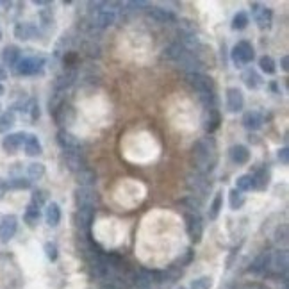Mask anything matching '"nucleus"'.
Masks as SVG:
<instances>
[{
	"label": "nucleus",
	"instance_id": "obj_1",
	"mask_svg": "<svg viewBox=\"0 0 289 289\" xmlns=\"http://www.w3.org/2000/svg\"><path fill=\"white\" fill-rule=\"evenodd\" d=\"M193 159H195V168L202 175L215 172L216 164H218V144L215 138L205 136L196 140L193 144Z\"/></svg>",
	"mask_w": 289,
	"mask_h": 289
},
{
	"label": "nucleus",
	"instance_id": "obj_2",
	"mask_svg": "<svg viewBox=\"0 0 289 289\" xmlns=\"http://www.w3.org/2000/svg\"><path fill=\"white\" fill-rule=\"evenodd\" d=\"M230 59L236 65V68H243V66L250 65L255 59V50L253 45L247 39H241L238 45H234L232 52H230Z\"/></svg>",
	"mask_w": 289,
	"mask_h": 289
},
{
	"label": "nucleus",
	"instance_id": "obj_3",
	"mask_svg": "<svg viewBox=\"0 0 289 289\" xmlns=\"http://www.w3.org/2000/svg\"><path fill=\"white\" fill-rule=\"evenodd\" d=\"M73 200L77 209H82V207H91L95 209L97 205H100L102 198L98 195V191L95 187H77L73 193Z\"/></svg>",
	"mask_w": 289,
	"mask_h": 289
},
{
	"label": "nucleus",
	"instance_id": "obj_4",
	"mask_svg": "<svg viewBox=\"0 0 289 289\" xmlns=\"http://www.w3.org/2000/svg\"><path fill=\"white\" fill-rule=\"evenodd\" d=\"M187 84L195 89L196 93L207 95V93H215V80L209 75H204L202 72H196V73H187L186 75Z\"/></svg>",
	"mask_w": 289,
	"mask_h": 289
},
{
	"label": "nucleus",
	"instance_id": "obj_5",
	"mask_svg": "<svg viewBox=\"0 0 289 289\" xmlns=\"http://www.w3.org/2000/svg\"><path fill=\"white\" fill-rule=\"evenodd\" d=\"M184 219H186L187 236H189L191 243L198 245V243L202 241V238H204V221H202L200 215H198V213H187V215L184 216Z\"/></svg>",
	"mask_w": 289,
	"mask_h": 289
},
{
	"label": "nucleus",
	"instance_id": "obj_6",
	"mask_svg": "<svg viewBox=\"0 0 289 289\" xmlns=\"http://www.w3.org/2000/svg\"><path fill=\"white\" fill-rule=\"evenodd\" d=\"M186 184H187V189L193 193L191 196H202V198H204V196L211 191V187H213L211 186V182L207 181V177L198 172L189 173V175H187Z\"/></svg>",
	"mask_w": 289,
	"mask_h": 289
},
{
	"label": "nucleus",
	"instance_id": "obj_7",
	"mask_svg": "<svg viewBox=\"0 0 289 289\" xmlns=\"http://www.w3.org/2000/svg\"><path fill=\"white\" fill-rule=\"evenodd\" d=\"M45 66V59L43 57H24L18 61V65L14 66V72L18 75H36L43 70Z\"/></svg>",
	"mask_w": 289,
	"mask_h": 289
},
{
	"label": "nucleus",
	"instance_id": "obj_8",
	"mask_svg": "<svg viewBox=\"0 0 289 289\" xmlns=\"http://www.w3.org/2000/svg\"><path fill=\"white\" fill-rule=\"evenodd\" d=\"M61 161H63V164L66 166V170H70L72 173H77V172H80V170L86 168V159H84V155L80 154L79 148L65 150L63 155H61Z\"/></svg>",
	"mask_w": 289,
	"mask_h": 289
},
{
	"label": "nucleus",
	"instance_id": "obj_9",
	"mask_svg": "<svg viewBox=\"0 0 289 289\" xmlns=\"http://www.w3.org/2000/svg\"><path fill=\"white\" fill-rule=\"evenodd\" d=\"M52 114H54V120H56L57 125H65V127L75 123V118H77L75 108L68 102H61L59 106L52 111Z\"/></svg>",
	"mask_w": 289,
	"mask_h": 289
},
{
	"label": "nucleus",
	"instance_id": "obj_10",
	"mask_svg": "<svg viewBox=\"0 0 289 289\" xmlns=\"http://www.w3.org/2000/svg\"><path fill=\"white\" fill-rule=\"evenodd\" d=\"M95 215H97V209H91V207L77 209V213L73 215L75 227H77L80 232L88 234L89 230H91V225H93V221H95Z\"/></svg>",
	"mask_w": 289,
	"mask_h": 289
},
{
	"label": "nucleus",
	"instance_id": "obj_11",
	"mask_svg": "<svg viewBox=\"0 0 289 289\" xmlns=\"http://www.w3.org/2000/svg\"><path fill=\"white\" fill-rule=\"evenodd\" d=\"M250 9H252V16L255 20V24L259 29H270L271 22H273V11L270 7H264L259 2H253L250 4Z\"/></svg>",
	"mask_w": 289,
	"mask_h": 289
},
{
	"label": "nucleus",
	"instance_id": "obj_12",
	"mask_svg": "<svg viewBox=\"0 0 289 289\" xmlns=\"http://www.w3.org/2000/svg\"><path fill=\"white\" fill-rule=\"evenodd\" d=\"M16 229H18V218L14 215H5L0 221V241H11L16 234Z\"/></svg>",
	"mask_w": 289,
	"mask_h": 289
},
{
	"label": "nucleus",
	"instance_id": "obj_13",
	"mask_svg": "<svg viewBox=\"0 0 289 289\" xmlns=\"http://www.w3.org/2000/svg\"><path fill=\"white\" fill-rule=\"evenodd\" d=\"M288 271V252L286 250H277L270 253V266H268V273H286Z\"/></svg>",
	"mask_w": 289,
	"mask_h": 289
},
{
	"label": "nucleus",
	"instance_id": "obj_14",
	"mask_svg": "<svg viewBox=\"0 0 289 289\" xmlns=\"http://www.w3.org/2000/svg\"><path fill=\"white\" fill-rule=\"evenodd\" d=\"M102 7L104 9H97V13H95L93 25L100 29L111 27L116 22V13H114V9H108V4H104Z\"/></svg>",
	"mask_w": 289,
	"mask_h": 289
},
{
	"label": "nucleus",
	"instance_id": "obj_15",
	"mask_svg": "<svg viewBox=\"0 0 289 289\" xmlns=\"http://www.w3.org/2000/svg\"><path fill=\"white\" fill-rule=\"evenodd\" d=\"M245 108V97L243 91L238 88H229L227 89V109L230 112H241Z\"/></svg>",
	"mask_w": 289,
	"mask_h": 289
},
{
	"label": "nucleus",
	"instance_id": "obj_16",
	"mask_svg": "<svg viewBox=\"0 0 289 289\" xmlns=\"http://www.w3.org/2000/svg\"><path fill=\"white\" fill-rule=\"evenodd\" d=\"M25 132H14V134H7L2 141V148L7 152V154H14L20 146H24L25 141Z\"/></svg>",
	"mask_w": 289,
	"mask_h": 289
},
{
	"label": "nucleus",
	"instance_id": "obj_17",
	"mask_svg": "<svg viewBox=\"0 0 289 289\" xmlns=\"http://www.w3.org/2000/svg\"><path fill=\"white\" fill-rule=\"evenodd\" d=\"M57 143L63 150H75V148H80V140L77 136H73L70 131H66V129H61L57 132Z\"/></svg>",
	"mask_w": 289,
	"mask_h": 289
},
{
	"label": "nucleus",
	"instance_id": "obj_18",
	"mask_svg": "<svg viewBox=\"0 0 289 289\" xmlns=\"http://www.w3.org/2000/svg\"><path fill=\"white\" fill-rule=\"evenodd\" d=\"M148 16L157 24H173L177 16L175 13L170 9H164V7H150L148 9Z\"/></svg>",
	"mask_w": 289,
	"mask_h": 289
},
{
	"label": "nucleus",
	"instance_id": "obj_19",
	"mask_svg": "<svg viewBox=\"0 0 289 289\" xmlns=\"http://www.w3.org/2000/svg\"><path fill=\"white\" fill-rule=\"evenodd\" d=\"M39 34L36 25L29 24V22H22V24H16L14 25V36L22 39V41H27V39H33Z\"/></svg>",
	"mask_w": 289,
	"mask_h": 289
},
{
	"label": "nucleus",
	"instance_id": "obj_20",
	"mask_svg": "<svg viewBox=\"0 0 289 289\" xmlns=\"http://www.w3.org/2000/svg\"><path fill=\"white\" fill-rule=\"evenodd\" d=\"M132 286H134V289H152V286H154V271H138L134 279H132Z\"/></svg>",
	"mask_w": 289,
	"mask_h": 289
},
{
	"label": "nucleus",
	"instance_id": "obj_21",
	"mask_svg": "<svg viewBox=\"0 0 289 289\" xmlns=\"http://www.w3.org/2000/svg\"><path fill=\"white\" fill-rule=\"evenodd\" d=\"M253 179V189H259V191H264L270 187V182H271V172L270 168H259L255 172V175H252Z\"/></svg>",
	"mask_w": 289,
	"mask_h": 289
},
{
	"label": "nucleus",
	"instance_id": "obj_22",
	"mask_svg": "<svg viewBox=\"0 0 289 289\" xmlns=\"http://www.w3.org/2000/svg\"><path fill=\"white\" fill-rule=\"evenodd\" d=\"M230 159L234 164H239V166L248 164L250 163V150L245 144H234L230 148Z\"/></svg>",
	"mask_w": 289,
	"mask_h": 289
},
{
	"label": "nucleus",
	"instance_id": "obj_23",
	"mask_svg": "<svg viewBox=\"0 0 289 289\" xmlns=\"http://www.w3.org/2000/svg\"><path fill=\"white\" fill-rule=\"evenodd\" d=\"M262 123H264V118H262V114L259 111H248L243 116V125L248 131H259Z\"/></svg>",
	"mask_w": 289,
	"mask_h": 289
},
{
	"label": "nucleus",
	"instance_id": "obj_24",
	"mask_svg": "<svg viewBox=\"0 0 289 289\" xmlns=\"http://www.w3.org/2000/svg\"><path fill=\"white\" fill-rule=\"evenodd\" d=\"M75 179H77V184L79 187H93L97 184V172L91 168H84L80 172L75 173Z\"/></svg>",
	"mask_w": 289,
	"mask_h": 289
},
{
	"label": "nucleus",
	"instance_id": "obj_25",
	"mask_svg": "<svg viewBox=\"0 0 289 289\" xmlns=\"http://www.w3.org/2000/svg\"><path fill=\"white\" fill-rule=\"evenodd\" d=\"M75 80H77V72H75V68H73V70H65L56 79V82H54V88H56L57 91H65V89H68L72 84H73Z\"/></svg>",
	"mask_w": 289,
	"mask_h": 289
},
{
	"label": "nucleus",
	"instance_id": "obj_26",
	"mask_svg": "<svg viewBox=\"0 0 289 289\" xmlns=\"http://www.w3.org/2000/svg\"><path fill=\"white\" fill-rule=\"evenodd\" d=\"M219 123H221V114H219L218 109H207V118L204 121L205 132L207 134H213L219 129Z\"/></svg>",
	"mask_w": 289,
	"mask_h": 289
},
{
	"label": "nucleus",
	"instance_id": "obj_27",
	"mask_svg": "<svg viewBox=\"0 0 289 289\" xmlns=\"http://www.w3.org/2000/svg\"><path fill=\"white\" fill-rule=\"evenodd\" d=\"M20 56H22V52H20L18 47H14V45H7V47L2 50V63L5 66H16L20 61Z\"/></svg>",
	"mask_w": 289,
	"mask_h": 289
},
{
	"label": "nucleus",
	"instance_id": "obj_28",
	"mask_svg": "<svg viewBox=\"0 0 289 289\" xmlns=\"http://www.w3.org/2000/svg\"><path fill=\"white\" fill-rule=\"evenodd\" d=\"M270 253L271 252H262L261 255H257L255 259H253L252 266H250V271L255 273V275L268 273V266H270Z\"/></svg>",
	"mask_w": 289,
	"mask_h": 289
},
{
	"label": "nucleus",
	"instance_id": "obj_29",
	"mask_svg": "<svg viewBox=\"0 0 289 289\" xmlns=\"http://www.w3.org/2000/svg\"><path fill=\"white\" fill-rule=\"evenodd\" d=\"M24 148H25V154L29 157H36V155L41 154V143L37 140V136L34 134H27L25 136V141H24Z\"/></svg>",
	"mask_w": 289,
	"mask_h": 289
},
{
	"label": "nucleus",
	"instance_id": "obj_30",
	"mask_svg": "<svg viewBox=\"0 0 289 289\" xmlns=\"http://www.w3.org/2000/svg\"><path fill=\"white\" fill-rule=\"evenodd\" d=\"M39 219H41V211H39V207H36L34 204H29L27 207H25L24 221L31 227V229H34V227L39 223Z\"/></svg>",
	"mask_w": 289,
	"mask_h": 289
},
{
	"label": "nucleus",
	"instance_id": "obj_31",
	"mask_svg": "<svg viewBox=\"0 0 289 289\" xmlns=\"http://www.w3.org/2000/svg\"><path fill=\"white\" fill-rule=\"evenodd\" d=\"M243 82L248 89H257L262 84V77L259 75V72L253 70V68H248V70L243 72Z\"/></svg>",
	"mask_w": 289,
	"mask_h": 289
},
{
	"label": "nucleus",
	"instance_id": "obj_32",
	"mask_svg": "<svg viewBox=\"0 0 289 289\" xmlns=\"http://www.w3.org/2000/svg\"><path fill=\"white\" fill-rule=\"evenodd\" d=\"M45 219H47V223L50 225V227H57V225L61 223V207L56 202H52V204L47 205Z\"/></svg>",
	"mask_w": 289,
	"mask_h": 289
},
{
	"label": "nucleus",
	"instance_id": "obj_33",
	"mask_svg": "<svg viewBox=\"0 0 289 289\" xmlns=\"http://www.w3.org/2000/svg\"><path fill=\"white\" fill-rule=\"evenodd\" d=\"M221 209H223V191H218L215 195V198H213V202H211V205H209V219L211 221L218 219Z\"/></svg>",
	"mask_w": 289,
	"mask_h": 289
},
{
	"label": "nucleus",
	"instance_id": "obj_34",
	"mask_svg": "<svg viewBox=\"0 0 289 289\" xmlns=\"http://www.w3.org/2000/svg\"><path fill=\"white\" fill-rule=\"evenodd\" d=\"M45 164L41 163H33L27 166V175H29V181H41L43 177H45Z\"/></svg>",
	"mask_w": 289,
	"mask_h": 289
},
{
	"label": "nucleus",
	"instance_id": "obj_35",
	"mask_svg": "<svg viewBox=\"0 0 289 289\" xmlns=\"http://www.w3.org/2000/svg\"><path fill=\"white\" fill-rule=\"evenodd\" d=\"M234 189H238L239 193L252 191V189H253L252 175H241V177H238V181H236V187H234Z\"/></svg>",
	"mask_w": 289,
	"mask_h": 289
},
{
	"label": "nucleus",
	"instance_id": "obj_36",
	"mask_svg": "<svg viewBox=\"0 0 289 289\" xmlns=\"http://www.w3.org/2000/svg\"><path fill=\"white\" fill-rule=\"evenodd\" d=\"M245 202H247V198H245V195L239 193L238 189H232V191L229 193V204H230V209L232 211L241 209L243 205H245Z\"/></svg>",
	"mask_w": 289,
	"mask_h": 289
},
{
	"label": "nucleus",
	"instance_id": "obj_37",
	"mask_svg": "<svg viewBox=\"0 0 289 289\" xmlns=\"http://www.w3.org/2000/svg\"><path fill=\"white\" fill-rule=\"evenodd\" d=\"M259 68H261L266 75H275L277 73L275 61H273V57H270V56H262L261 59H259Z\"/></svg>",
	"mask_w": 289,
	"mask_h": 289
},
{
	"label": "nucleus",
	"instance_id": "obj_38",
	"mask_svg": "<svg viewBox=\"0 0 289 289\" xmlns=\"http://www.w3.org/2000/svg\"><path fill=\"white\" fill-rule=\"evenodd\" d=\"M248 24H250V16H248L245 11H239V13L232 18V29L234 31H243V29L248 27Z\"/></svg>",
	"mask_w": 289,
	"mask_h": 289
},
{
	"label": "nucleus",
	"instance_id": "obj_39",
	"mask_svg": "<svg viewBox=\"0 0 289 289\" xmlns=\"http://www.w3.org/2000/svg\"><path fill=\"white\" fill-rule=\"evenodd\" d=\"M14 121H16V116H14L13 111L4 112V114L0 116V134H4V132L9 131L11 127L14 125Z\"/></svg>",
	"mask_w": 289,
	"mask_h": 289
},
{
	"label": "nucleus",
	"instance_id": "obj_40",
	"mask_svg": "<svg viewBox=\"0 0 289 289\" xmlns=\"http://www.w3.org/2000/svg\"><path fill=\"white\" fill-rule=\"evenodd\" d=\"M48 200V193L45 189H34L33 196H31V204H34L36 207H43Z\"/></svg>",
	"mask_w": 289,
	"mask_h": 289
},
{
	"label": "nucleus",
	"instance_id": "obj_41",
	"mask_svg": "<svg viewBox=\"0 0 289 289\" xmlns=\"http://www.w3.org/2000/svg\"><path fill=\"white\" fill-rule=\"evenodd\" d=\"M7 186L13 187V189H29L31 187V181L24 177H14L7 182Z\"/></svg>",
	"mask_w": 289,
	"mask_h": 289
},
{
	"label": "nucleus",
	"instance_id": "obj_42",
	"mask_svg": "<svg viewBox=\"0 0 289 289\" xmlns=\"http://www.w3.org/2000/svg\"><path fill=\"white\" fill-rule=\"evenodd\" d=\"M213 288V279L211 277H200L191 282V288L189 289H211Z\"/></svg>",
	"mask_w": 289,
	"mask_h": 289
},
{
	"label": "nucleus",
	"instance_id": "obj_43",
	"mask_svg": "<svg viewBox=\"0 0 289 289\" xmlns=\"http://www.w3.org/2000/svg\"><path fill=\"white\" fill-rule=\"evenodd\" d=\"M77 61H79V54L77 52H66L65 54V65H66V70H73V66L77 65Z\"/></svg>",
	"mask_w": 289,
	"mask_h": 289
},
{
	"label": "nucleus",
	"instance_id": "obj_44",
	"mask_svg": "<svg viewBox=\"0 0 289 289\" xmlns=\"http://www.w3.org/2000/svg\"><path fill=\"white\" fill-rule=\"evenodd\" d=\"M45 253H47L48 257V261H57V255H59V252H57V247H56V243H47L45 245Z\"/></svg>",
	"mask_w": 289,
	"mask_h": 289
},
{
	"label": "nucleus",
	"instance_id": "obj_45",
	"mask_svg": "<svg viewBox=\"0 0 289 289\" xmlns=\"http://www.w3.org/2000/svg\"><path fill=\"white\" fill-rule=\"evenodd\" d=\"M275 243H277V245H280V243H282V245H286V243H288V227H286V225H282V227H279V229H277Z\"/></svg>",
	"mask_w": 289,
	"mask_h": 289
},
{
	"label": "nucleus",
	"instance_id": "obj_46",
	"mask_svg": "<svg viewBox=\"0 0 289 289\" xmlns=\"http://www.w3.org/2000/svg\"><path fill=\"white\" fill-rule=\"evenodd\" d=\"M195 259V252H193V248H187L186 252H184V257L182 259H179V264H181V268L182 266H187L189 262Z\"/></svg>",
	"mask_w": 289,
	"mask_h": 289
},
{
	"label": "nucleus",
	"instance_id": "obj_47",
	"mask_svg": "<svg viewBox=\"0 0 289 289\" xmlns=\"http://www.w3.org/2000/svg\"><path fill=\"white\" fill-rule=\"evenodd\" d=\"M279 161L282 164H288L289 163V148H288V146H284V148L279 150Z\"/></svg>",
	"mask_w": 289,
	"mask_h": 289
},
{
	"label": "nucleus",
	"instance_id": "obj_48",
	"mask_svg": "<svg viewBox=\"0 0 289 289\" xmlns=\"http://www.w3.org/2000/svg\"><path fill=\"white\" fill-rule=\"evenodd\" d=\"M29 111H31V118H33V120H37V118H39V106H37L36 102H31V109H29Z\"/></svg>",
	"mask_w": 289,
	"mask_h": 289
},
{
	"label": "nucleus",
	"instance_id": "obj_49",
	"mask_svg": "<svg viewBox=\"0 0 289 289\" xmlns=\"http://www.w3.org/2000/svg\"><path fill=\"white\" fill-rule=\"evenodd\" d=\"M7 189H9V186H7V182H5L4 179H0V200H2V198L5 196Z\"/></svg>",
	"mask_w": 289,
	"mask_h": 289
},
{
	"label": "nucleus",
	"instance_id": "obj_50",
	"mask_svg": "<svg viewBox=\"0 0 289 289\" xmlns=\"http://www.w3.org/2000/svg\"><path fill=\"white\" fill-rule=\"evenodd\" d=\"M280 68H282V72L289 70V57L288 56H282V59H280Z\"/></svg>",
	"mask_w": 289,
	"mask_h": 289
},
{
	"label": "nucleus",
	"instance_id": "obj_51",
	"mask_svg": "<svg viewBox=\"0 0 289 289\" xmlns=\"http://www.w3.org/2000/svg\"><path fill=\"white\" fill-rule=\"evenodd\" d=\"M129 7H138V9H141V7H148V4H146V2H129Z\"/></svg>",
	"mask_w": 289,
	"mask_h": 289
},
{
	"label": "nucleus",
	"instance_id": "obj_52",
	"mask_svg": "<svg viewBox=\"0 0 289 289\" xmlns=\"http://www.w3.org/2000/svg\"><path fill=\"white\" fill-rule=\"evenodd\" d=\"M7 79V72H5V68L2 65H0V80H5Z\"/></svg>",
	"mask_w": 289,
	"mask_h": 289
},
{
	"label": "nucleus",
	"instance_id": "obj_53",
	"mask_svg": "<svg viewBox=\"0 0 289 289\" xmlns=\"http://www.w3.org/2000/svg\"><path fill=\"white\" fill-rule=\"evenodd\" d=\"M245 289H264V288H262V286H259V284H248Z\"/></svg>",
	"mask_w": 289,
	"mask_h": 289
},
{
	"label": "nucleus",
	"instance_id": "obj_54",
	"mask_svg": "<svg viewBox=\"0 0 289 289\" xmlns=\"http://www.w3.org/2000/svg\"><path fill=\"white\" fill-rule=\"evenodd\" d=\"M34 4H36V5H50V2H41V0H36Z\"/></svg>",
	"mask_w": 289,
	"mask_h": 289
},
{
	"label": "nucleus",
	"instance_id": "obj_55",
	"mask_svg": "<svg viewBox=\"0 0 289 289\" xmlns=\"http://www.w3.org/2000/svg\"><path fill=\"white\" fill-rule=\"evenodd\" d=\"M0 95H4V86L0 84Z\"/></svg>",
	"mask_w": 289,
	"mask_h": 289
},
{
	"label": "nucleus",
	"instance_id": "obj_56",
	"mask_svg": "<svg viewBox=\"0 0 289 289\" xmlns=\"http://www.w3.org/2000/svg\"><path fill=\"white\" fill-rule=\"evenodd\" d=\"M181 289H184V288H181Z\"/></svg>",
	"mask_w": 289,
	"mask_h": 289
},
{
	"label": "nucleus",
	"instance_id": "obj_57",
	"mask_svg": "<svg viewBox=\"0 0 289 289\" xmlns=\"http://www.w3.org/2000/svg\"><path fill=\"white\" fill-rule=\"evenodd\" d=\"M0 36H2V34H0Z\"/></svg>",
	"mask_w": 289,
	"mask_h": 289
}]
</instances>
